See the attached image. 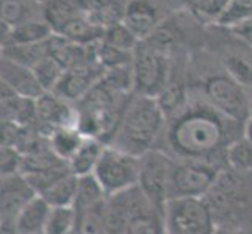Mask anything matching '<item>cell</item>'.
<instances>
[{"label": "cell", "instance_id": "15", "mask_svg": "<svg viewBox=\"0 0 252 234\" xmlns=\"http://www.w3.org/2000/svg\"><path fill=\"white\" fill-rule=\"evenodd\" d=\"M83 13L72 0H44L42 2V19L47 22L54 34H62L67 25L79 19Z\"/></svg>", "mask_w": 252, "mask_h": 234}, {"label": "cell", "instance_id": "10", "mask_svg": "<svg viewBox=\"0 0 252 234\" xmlns=\"http://www.w3.org/2000/svg\"><path fill=\"white\" fill-rule=\"evenodd\" d=\"M39 130L42 134L49 136L55 128L77 127L79 112L71 105V102L62 99L55 92H44L34 100Z\"/></svg>", "mask_w": 252, "mask_h": 234}, {"label": "cell", "instance_id": "20", "mask_svg": "<svg viewBox=\"0 0 252 234\" xmlns=\"http://www.w3.org/2000/svg\"><path fill=\"white\" fill-rule=\"evenodd\" d=\"M107 200V194L103 192L99 181L94 178V175H85L79 177V183H77V194L74 202V209L77 212L94 209V208H100Z\"/></svg>", "mask_w": 252, "mask_h": 234}, {"label": "cell", "instance_id": "18", "mask_svg": "<svg viewBox=\"0 0 252 234\" xmlns=\"http://www.w3.org/2000/svg\"><path fill=\"white\" fill-rule=\"evenodd\" d=\"M86 137L77 127H62L55 128L49 134L50 149L60 159L67 162L75 155V152L80 149V145Z\"/></svg>", "mask_w": 252, "mask_h": 234}, {"label": "cell", "instance_id": "14", "mask_svg": "<svg viewBox=\"0 0 252 234\" xmlns=\"http://www.w3.org/2000/svg\"><path fill=\"white\" fill-rule=\"evenodd\" d=\"M88 19L103 30L124 21L128 0H72Z\"/></svg>", "mask_w": 252, "mask_h": 234}, {"label": "cell", "instance_id": "24", "mask_svg": "<svg viewBox=\"0 0 252 234\" xmlns=\"http://www.w3.org/2000/svg\"><path fill=\"white\" fill-rule=\"evenodd\" d=\"M77 183H79V177L74 173H69L64 178L47 189L41 197L54 208V206H74L75 194H77Z\"/></svg>", "mask_w": 252, "mask_h": 234}, {"label": "cell", "instance_id": "8", "mask_svg": "<svg viewBox=\"0 0 252 234\" xmlns=\"http://www.w3.org/2000/svg\"><path fill=\"white\" fill-rule=\"evenodd\" d=\"M172 156L160 149H152L140 156V180L138 189L149 205L163 214L164 205L169 198V180L174 167Z\"/></svg>", "mask_w": 252, "mask_h": 234}, {"label": "cell", "instance_id": "38", "mask_svg": "<svg viewBox=\"0 0 252 234\" xmlns=\"http://www.w3.org/2000/svg\"><path fill=\"white\" fill-rule=\"evenodd\" d=\"M243 136H245L246 139H249L252 142V117L248 119L245 127H243Z\"/></svg>", "mask_w": 252, "mask_h": 234}, {"label": "cell", "instance_id": "25", "mask_svg": "<svg viewBox=\"0 0 252 234\" xmlns=\"http://www.w3.org/2000/svg\"><path fill=\"white\" fill-rule=\"evenodd\" d=\"M77 211L74 206H50L46 220V234H71L75 231Z\"/></svg>", "mask_w": 252, "mask_h": 234}, {"label": "cell", "instance_id": "6", "mask_svg": "<svg viewBox=\"0 0 252 234\" xmlns=\"http://www.w3.org/2000/svg\"><path fill=\"white\" fill-rule=\"evenodd\" d=\"M93 175L107 197L119 195L138 186L140 158L113 145H105Z\"/></svg>", "mask_w": 252, "mask_h": 234}, {"label": "cell", "instance_id": "26", "mask_svg": "<svg viewBox=\"0 0 252 234\" xmlns=\"http://www.w3.org/2000/svg\"><path fill=\"white\" fill-rule=\"evenodd\" d=\"M0 53L17 64L33 69L34 64H38L47 55V46L46 42H41V44H11Z\"/></svg>", "mask_w": 252, "mask_h": 234}, {"label": "cell", "instance_id": "41", "mask_svg": "<svg viewBox=\"0 0 252 234\" xmlns=\"http://www.w3.org/2000/svg\"><path fill=\"white\" fill-rule=\"evenodd\" d=\"M216 234H218V233H216ZM225 234H243V233H225Z\"/></svg>", "mask_w": 252, "mask_h": 234}, {"label": "cell", "instance_id": "12", "mask_svg": "<svg viewBox=\"0 0 252 234\" xmlns=\"http://www.w3.org/2000/svg\"><path fill=\"white\" fill-rule=\"evenodd\" d=\"M38 194L24 173L0 180V222L16 223L17 215Z\"/></svg>", "mask_w": 252, "mask_h": 234}, {"label": "cell", "instance_id": "4", "mask_svg": "<svg viewBox=\"0 0 252 234\" xmlns=\"http://www.w3.org/2000/svg\"><path fill=\"white\" fill-rule=\"evenodd\" d=\"M204 100L221 114L237 124L245 125L249 114V92L224 71H216L202 78Z\"/></svg>", "mask_w": 252, "mask_h": 234}, {"label": "cell", "instance_id": "5", "mask_svg": "<svg viewBox=\"0 0 252 234\" xmlns=\"http://www.w3.org/2000/svg\"><path fill=\"white\" fill-rule=\"evenodd\" d=\"M166 234H216L215 214L205 198H171L163 209Z\"/></svg>", "mask_w": 252, "mask_h": 234}, {"label": "cell", "instance_id": "40", "mask_svg": "<svg viewBox=\"0 0 252 234\" xmlns=\"http://www.w3.org/2000/svg\"><path fill=\"white\" fill-rule=\"evenodd\" d=\"M24 2H41V3H42L44 0H24Z\"/></svg>", "mask_w": 252, "mask_h": 234}, {"label": "cell", "instance_id": "19", "mask_svg": "<svg viewBox=\"0 0 252 234\" xmlns=\"http://www.w3.org/2000/svg\"><path fill=\"white\" fill-rule=\"evenodd\" d=\"M0 19L11 27L24 22L42 19L41 2H24V0H0Z\"/></svg>", "mask_w": 252, "mask_h": 234}, {"label": "cell", "instance_id": "34", "mask_svg": "<svg viewBox=\"0 0 252 234\" xmlns=\"http://www.w3.org/2000/svg\"><path fill=\"white\" fill-rule=\"evenodd\" d=\"M102 209H103V205L100 208H94V209L77 212L75 233L77 234H107Z\"/></svg>", "mask_w": 252, "mask_h": 234}, {"label": "cell", "instance_id": "21", "mask_svg": "<svg viewBox=\"0 0 252 234\" xmlns=\"http://www.w3.org/2000/svg\"><path fill=\"white\" fill-rule=\"evenodd\" d=\"M103 30L99 25L93 24L85 14L80 16L79 19H75L71 25H67L66 30L60 34L66 39L75 42L79 46H93L97 44L103 38Z\"/></svg>", "mask_w": 252, "mask_h": 234}, {"label": "cell", "instance_id": "16", "mask_svg": "<svg viewBox=\"0 0 252 234\" xmlns=\"http://www.w3.org/2000/svg\"><path fill=\"white\" fill-rule=\"evenodd\" d=\"M107 144H103L99 139H93V137H86L80 149L75 152V155L67 161V166L75 177H85L93 175L94 169L97 166L100 156L103 153Z\"/></svg>", "mask_w": 252, "mask_h": 234}, {"label": "cell", "instance_id": "28", "mask_svg": "<svg viewBox=\"0 0 252 234\" xmlns=\"http://www.w3.org/2000/svg\"><path fill=\"white\" fill-rule=\"evenodd\" d=\"M34 77L39 83V86L42 88L44 92H52L57 84L62 80V77L64 74V69L60 66L54 58L46 55L41 59L38 64H34V67L32 69Z\"/></svg>", "mask_w": 252, "mask_h": 234}, {"label": "cell", "instance_id": "2", "mask_svg": "<svg viewBox=\"0 0 252 234\" xmlns=\"http://www.w3.org/2000/svg\"><path fill=\"white\" fill-rule=\"evenodd\" d=\"M166 122L168 119L157 100L133 92L118 131L108 145L140 158L149 150L157 149L155 145L164 133Z\"/></svg>", "mask_w": 252, "mask_h": 234}, {"label": "cell", "instance_id": "13", "mask_svg": "<svg viewBox=\"0 0 252 234\" xmlns=\"http://www.w3.org/2000/svg\"><path fill=\"white\" fill-rule=\"evenodd\" d=\"M0 81L22 99L36 100L41 94H44L30 67L17 64L2 53H0Z\"/></svg>", "mask_w": 252, "mask_h": 234}, {"label": "cell", "instance_id": "27", "mask_svg": "<svg viewBox=\"0 0 252 234\" xmlns=\"http://www.w3.org/2000/svg\"><path fill=\"white\" fill-rule=\"evenodd\" d=\"M124 234H166L163 215L158 211H140L128 219Z\"/></svg>", "mask_w": 252, "mask_h": 234}, {"label": "cell", "instance_id": "37", "mask_svg": "<svg viewBox=\"0 0 252 234\" xmlns=\"http://www.w3.org/2000/svg\"><path fill=\"white\" fill-rule=\"evenodd\" d=\"M11 33H13L11 25L0 19V52L11 44Z\"/></svg>", "mask_w": 252, "mask_h": 234}, {"label": "cell", "instance_id": "7", "mask_svg": "<svg viewBox=\"0 0 252 234\" xmlns=\"http://www.w3.org/2000/svg\"><path fill=\"white\" fill-rule=\"evenodd\" d=\"M222 177V169L210 162L176 159L169 180V198H204Z\"/></svg>", "mask_w": 252, "mask_h": 234}, {"label": "cell", "instance_id": "30", "mask_svg": "<svg viewBox=\"0 0 252 234\" xmlns=\"http://www.w3.org/2000/svg\"><path fill=\"white\" fill-rule=\"evenodd\" d=\"M95 59H97V63L105 69V71H110V69L132 64L133 52H126L116 47H111V46L103 44L100 41L95 44Z\"/></svg>", "mask_w": 252, "mask_h": 234}, {"label": "cell", "instance_id": "22", "mask_svg": "<svg viewBox=\"0 0 252 234\" xmlns=\"http://www.w3.org/2000/svg\"><path fill=\"white\" fill-rule=\"evenodd\" d=\"M52 34L54 31L44 19H34L13 27L11 44H41L46 42Z\"/></svg>", "mask_w": 252, "mask_h": 234}, {"label": "cell", "instance_id": "35", "mask_svg": "<svg viewBox=\"0 0 252 234\" xmlns=\"http://www.w3.org/2000/svg\"><path fill=\"white\" fill-rule=\"evenodd\" d=\"M24 155L17 147L0 145V180L22 173Z\"/></svg>", "mask_w": 252, "mask_h": 234}, {"label": "cell", "instance_id": "3", "mask_svg": "<svg viewBox=\"0 0 252 234\" xmlns=\"http://www.w3.org/2000/svg\"><path fill=\"white\" fill-rule=\"evenodd\" d=\"M174 55L152 47L149 42L140 41L133 50V92L157 99L166 88L172 74Z\"/></svg>", "mask_w": 252, "mask_h": 234}, {"label": "cell", "instance_id": "33", "mask_svg": "<svg viewBox=\"0 0 252 234\" xmlns=\"http://www.w3.org/2000/svg\"><path fill=\"white\" fill-rule=\"evenodd\" d=\"M224 71L227 72L233 80L240 83L243 88L252 89V63H249L245 56L229 55L222 59Z\"/></svg>", "mask_w": 252, "mask_h": 234}, {"label": "cell", "instance_id": "23", "mask_svg": "<svg viewBox=\"0 0 252 234\" xmlns=\"http://www.w3.org/2000/svg\"><path fill=\"white\" fill-rule=\"evenodd\" d=\"M225 166L237 173L252 172V142L245 136L230 142L225 149Z\"/></svg>", "mask_w": 252, "mask_h": 234}, {"label": "cell", "instance_id": "32", "mask_svg": "<svg viewBox=\"0 0 252 234\" xmlns=\"http://www.w3.org/2000/svg\"><path fill=\"white\" fill-rule=\"evenodd\" d=\"M69 173H72V172L69 169L67 164H62V166L52 167L47 170H41V172H34V173H30V175H25V177H27L29 183L34 189V192L41 195V194H44L47 189L54 186L57 181L69 175Z\"/></svg>", "mask_w": 252, "mask_h": 234}, {"label": "cell", "instance_id": "31", "mask_svg": "<svg viewBox=\"0 0 252 234\" xmlns=\"http://www.w3.org/2000/svg\"><path fill=\"white\" fill-rule=\"evenodd\" d=\"M102 42L107 46L116 47L126 52H133L135 47L138 46V42H140V39L135 36L133 31L130 30L124 22H121V24L111 25V27L105 28Z\"/></svg>", "mask_w": 252, "mask_h": 234}, {"label": "cell", "instance_id": "39", "mask_svg": "<svg viewBox=\"0 0 252 234\" xmlns=\"http://www.w3.org/2000/svg\"><path fill=\"white\" fill-rule=\"evenodd\" d=\"M249 114H251V117H252V89H251V92H249ZM249 117V119H251Z\"/></svg>", "mask_w": 252, "mask_h": 234}, {"label": "cell", "instance_id": "1", "mask_svg": "<svg viewBox=\"0 0 252 234\" xmlns=\"http://www.w3.org/2000/svg\"><path fill=\"white\" fill-rule=\"evenodd\" d=\"M243 127L225 117L204 99L189 102L168 119L164 142L174 159L202 161L220 166L230 142L243 136Z\"/></svg>", "mask_w": 252, "mask_h": 234}, {"label": "cell", "instance_id": "9", "mask_svg": "<svg viewBox=\"0 0 252 234\" xmlns=\"http://www.w3.org/2000/svg\"><path fill=\"white\" fill-rule=\"evenodd\" d=\"M177 8V0H128L123 22L138 39L144 41L176 14Z\"/></svg>", "mask_w": 252, "mask_h": 234}, {"label": "cell", "instance_id": "29", "mask_svg": "<svg viewBox=\"0 0 252 234\" xmlns=\"http://www.w3.org/2000/svg\"><path fill=\"white\" fill-rule=\"evenodd\" d=\"M252 17V0H229L227 5L218 16V22L222 27H237Z\"/></svg>", "mask_w": 252, "mask_h": 234}, {"label": "cell", "instance_id": "17", "mask_svg": "<svg viewBox=\"0 0 252 234\" xmlns=\"http://www.w3.org/2000/svg\"><path fill=\"white\" fill-rule=\"evenodd\" d=\"M49 211H50V205L41 195H36L21 211V214L17 215L16 219L17 234H34L44 231Z\"/></svg>", "mask_w": 252, "mask_h": 234}, {"label": "cell", "instance_id": "36", "mask_svg": "<svg viewBox=\"0 0 252 234\" xmlns=\"http://www.w3.org/2000/svg\"><path fill=\"white\" fill-rule=\"evenodd\" d=\"M232 30L237 33V36L241 38L246 44L252 46V17L243 24L237 25V27H232Z\"/></svg>", "mask_w": 252, "mask_h": 234}, {"label": "cell", "instance_id": "11", "mask_svg": "<svg viewBox=\"0 0 252 234\" xmlns=\"http://www.w3.org/2000/svg\"><path fill=\"white\" fill-rule=\"evenodd\" d=\"M103 74H105V69L99 63H86L67 69L52 92H55L67 102L77 103L94 88V84L102 80Z\"/></svg>", "mask_w": 252, "mask_h": 234}, {"label": "cell", "instance_id": "42", "mask_svg": "<svg viewBox=\"0 0 252 234\" xmlns=\"http://www.w3.org/2000/svg\"><path fill=\"white\" fill-rule=\"evenodd\" d=\"M34 234H46L44 231H41V233H34Z\"/></svg>", "mask_w": 252, "mask_h": 234}, {"label": "cell", "instance_id": "43", "mask_svg": "<svg viewBox=\"0 0 252 234\" xmlns=\"http://www.w3.org/2000/svg\"><path fill=\"white\" fill-rule=\"evenodd\" d=\"M71 234H77V233H75V231H74V233H71Z\"/></svg>", "mask_w": 252, "mask_h": 234}]
</instances>
